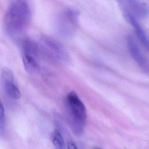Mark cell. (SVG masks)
Listing matches in <instances>:
<instances>
[{"label":"cell","instance_id":"1","mask_svg":"<svg viewBox=\"0 0 149 149\" xmlns=\"http://www.w3.org/2000/svg\"><path fill=\"white\" fill-rule=\"evenodd\" d=\"M31 11L24 0H16L8 9L4 17V28L10 36L20 34L29 24Z\"/></svg>","mask_w":149,"mask_h":149},{"label":"cell","instance_id":"2","mask_svg":"<svg viewBox=\"0 0 149 149\" xmlns=\"http://www.w3.org/2000/svg\"><path fill=\"white\" fill-rule=\"evenodd\" d=\"M66 104L71 126L74 133L81 134L87 118L86 109L80 98L74 92L66 96Z\"/></svg>","mask_w":149,"mask_h":149},{"label":"cell","instance_id":"3","mask_svg":"<svg viewBox=\"0 0 149 149\" xmlns=\"http://www.w3.org/2000/svg\"><path fill=\"white\" fill-rule=\"evenodd\" d=\"M79 15L78 10L71 8L57 16L56 28L60 36L66 38L74 36L78 25Z\"/></svg>","mask_w":149,"mask_h":149},{"label":"cell","instance_id":"4","mask_svg":"<svg viewBox=\"0 0 149 149\" xmlns=\"http://www.w3.org/2000/svg\"><path fill=\"white\" fill-rule=\"evenodd\" d=\"M122 15L129 14L137 20H142L148 16V7L138 0H116Z\"/></svg>","mask_w":149,"mask_h":149},{"label":"cell","instance_id":"5","mask_svg":"<svg viewBox=\"0 0 149 149\" xmlns=\"http://www.w3.org/2000/svg\"><path fill=\"white\" fill-rule=\"evenodd\" d=\"M1 79L3 88L6 94L13 100H19L21 97V93L15 84L14 74L11 70L3 67L1 71Z\"/></svg>","mask_w":149,"mask_h":149},{"label":"cell","instance_id":"6","mask_svg":"<svg viewBox=\"0 0 149 149\" xmlns=\"http://www.w3.org/2000/svg\"><path fill=\"white\" fill-rule=\"evenodd\" d=\"M127 44L129 52L132 58L145 72H149V62L142 52L134 37L129 35L127 37Z\"/></svg>","mask_w":149,"mask_h":149},{"label":"cell","instance_id":"7","mask_svg":"<svg viewBox=\"0 0 149 149\" xmlns=\"http://www.w3.org/2000/svg\"><path fill=\"white\" fill-rule=\"evenodd\" d=\"M42 41L51 55L64 63H70L71 58L69 53L59 43L46 37L42 38Z\"/></svg>","mask_w":149,"mask_h":149},{"label":"cell","instance_id":"8","mask_svg":"<svg viewBox=\"0 0 149 149\" xmlns=\"http://www.w3.org/2000/svg\"><path fill=\"white\" fill-rule=\"evenodd\" d=\"M123 15L126 21L133 26L140 42L147 49H148V38L144 30L138 22V20L129 14H125Z\"/></svg>","mask_w":149,"mask_h":149},{"label":"cell","instance_id":"9","mask_svg":"<svg viewBox=\"0 0 149 149\" xmlns=\"http://www.w3.org/2000/svg\"><path fill=\"white\" fill-rule=\"evenodd\" d=\"M22 60L24 69L29 74H36L40 70V66L38 61L37 57L23 54Z\"/></svg>","mask_w":149,"mask_h":149},{"label":"cell","instance_id":"10","mask_svg":"<svg viewBox=\"0 0 149 149\" xmlns=\"http://www.w3.org/2000/svg\"><path fill=\"white\" fill-rule=\"evenodd\" d=\"M52 141L55 149H66L65 144L59 131L56 129L52 135Z\"/></svg>","mask_w":149,"mask_h":149},{"label":"cell","instance_id":"11","mask_svg":"<svg viewBox=\"0 0 149 149\" xmlns=\"http://www.w3.org/2000/svg\"><path fill=\"white\" fill-rule=\"evenodd\" d=\"M5 128V113L4 109L0 100V130L3 132Z\"/></svg>","mask_w":149,"mask_h":149},{"label":"cell","instance_id":"12","mask_svg":"<svg viewBox=\"0 0 149 149\" xmlns=\"http://www.w3.org/2000/svg\"><path fill=\"white\" fill-rule=\"evenodd\" d=\"M67 147V149H78L74 143L72 141L68 142Z\"/></svg>","mask_w":149,"mask_h":149},{"label":"cell","instance_id":"13","mask_svg":"<svg viewBox=\"0 0 149 149\" xmlns=\"http://www.w3.org/2000/svg\"><path fill=\"white\" fill-rule=\"evenodd\" d=\"M93 149H101V148H98V147H96V148H94Z\"/></svg>","mask_w":149,"mask_h":149}]
</instances>
